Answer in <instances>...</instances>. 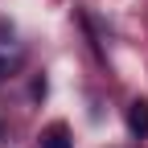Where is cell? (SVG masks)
<instances>
[{"mask_svg":"<svg viewBox=\"0 0 148 148\" xmlns=\"http://www.w3.org/2000/svg\"><path fill=\"white\" fill-rule=\"evenodd\" d=\"M127 127H132L136 136H148V103H132V111H127Z\"/></svg>","mask_w":148,"mask_h":148,"instance_id":"3","label":"cell"},{"mask_svg":"<svg viewBox=\"0 0 148 148\" xmlns=\"http://www.w3.org/2000/svg\"><path fill=\"white\" fill-rule=\"evenodd\" d=\"M21 62H25V53L4 37V41H0V82L8 78V74H16V66H21Z\"/></svg>","mask_w":148,"mask_h":148,"instance_id":"1","label":"cell"},{"mask_svg":"<svg viewBox=\"0 0 148 148\" xmlns=\"http://www.w3.org/2000/svg\"><path fill=\"white\" fill-rule=\"evenodd\" d=\"M41 148H70V127L66 123H49L41 132Z\"/></svg>","mask_w":148,"mask_h":148,"instance_id":"2","label":"cell"},{"mask_svg":"<svg viewBox=\"0 0 148 148\" xmlns=\"http://www.w3.org/2000/svg\"><path fill=\"white\" fill-rule=\"evenodd\" d=\"M0 140H4V136H0Z\"/></svg>","mask_w":148,"mask_h":148,"instance_id":"4","label":"cell"}]
</instances>
